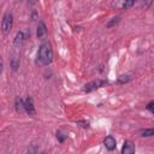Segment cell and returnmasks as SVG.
<instances>
[{"instance_id": "obj_1", "label": "cell", "mask_w": 154, "mask_h": 154, "mask_svg": "<svg viewBox=\"0 0 154 154\" xmlns=\"http://www.w3.org/2000/svg\"><path fill=\"white\" fill-rule=\"evenodd\" d=\"M53 60V49H52V46L46 42V43H42L38 52H37V61L41 64V65H49Z\"/></svg>"}, {"instance_id": "obj_2", "label": "cell", "mask_w": 154, "mask_h": 154, "mask_svg": "<svg viewBox=\"0 0 154 154\" xmlns=\"http://www.w3.org/2000/svg\"><path fill=\"white\" fill-rule=\"evenodd\" d=\"M13 25V16L11 12H6L2 17V22H1V30L4 34H8L12 29Z\"/></svg>"}, {"instance_id": "obj_3", "label": "cell", "mask_w": 154, "mask_h": 154, "mask_svg": "<svg viewBox=\"0 0 154 154\" xmlns=\"http://www.w3.org/2000/svg\"><path fill=\"white\" fill-rule=\"evenodd\" d=\"M105 84H106V82H105V81H101V79L91 81V82H89V83H87V84L84 85L83 90H84L85 93H90V91H93V90H96V89L101 88V87L105 85Z\"/></svg>"}, {"instance_id": "obj_4", "label": "cell", "mask_w": 154, "mask_h": 154, "mask_svg": "<svg viewBox=\"0 0 154 154\" xmlns=\"http://www.w3.org/2000/svg\"><path fill=\"white\" fill-rule=\"evenodd\" d=\"M24 111L29 114V116H35V107H34V102L31 97H28L24 101Z\"/></svg>"}, {"instance_id": "obj_5", "label": "cell", "mask_w": 154, "mask_h": 154, "mask_svg": "<svg viewBox=\"0 0 154 154\" xmlns=\"http://www.w3.org/2000/svg\"><path fill=\"white\" fill-rule=\"evenodd\" d=\"M103 144H105L107 150H114L117 147V142H116V138L113 136H107L103 140Z\"/></svg>"}, {"instance_id": "obj_6", "label": "cell", "mask_w": 154, "mask_h": 154, "mask_svg": "<svg viewBox=\"0 0 154 154\" xmlns=\"http://www.w3.org/2000/svg\"><path fill=\"white\" fill-rule=\"evenodd\" d=\"M135 153V144L131 141H125L122 148V154H134Z\"/></svg>"}, {"instance_id": "obj_7", "label": "cell", "mask_w": 154, "mask_h": 154, "mask_svg": "<svg viewBox=\"0 0 154 154\" xmlns=\"http://www.w3.org/2000/svg\"><path fill=\"white\" fill-rule=\"evenodd\" d=\"M47 34V28H46V24L43 22H40L38 25H37V31H36V35L38 38L43 37L45 35Z\"/></svg>"}, {"instance_id": "obj_8", "label": "cell", "mask_w": 154, "mask_h": 154, "mask_svg": "<svg viewBox=\"0 0 154 154\" xmlns=\"http://www.w3.org/2000/svg\"><path fill=\"white\" fill-rule=\"evenodd\" d=\"M24 40H25V37H24V34H23V31H18L17 32V35H16V37H14V47H20L22 46V43L24 42Z\"/></svg>"}, {"instance_id": "obj_9", "label": "cell", "mask_w": 154, "mask_h": 154, "mask_svg": "<svg viewBox=\"0 0 154 154\" xmlns=\"http://www.w3.org/2000/svg\"><path fill=\"white\" fill-rule=\"evenodd\" d=\"M14 108L18 113H22L24 112V101L20 99V97H17L16 101H14Z\"/></svg>"}, {"instance_id": "obj_10", "label": "cell", "mask_w": 154, "mask_h": 154, "mask_svg": "<svg viewBox=\"0 0 154 154\" xmlns=\"http://www.w3.org/2000/svg\"><path fill=\"white\" fill-rule=\"evenodd\" d=\"M11 67H12L13 71H17L18 70V67H19V59L17 57H13L11 59Z\"/></svg>"}, {"instance_id": "obj_11", "label": "cell", "mask_w": 154, "mask_h": 154, "mask_svg": "<svg viewBox=\"0 0 154 154\" xmlns=\"http://www.w3.org/2000/svg\"><path fill=\"white\" fill-rule=\"evenodd\" d=\"M154 135V129H144V130H142L141 131V136H146V137H148V136H153Z\"/></svg>"}, {"instance_id": "obj_12", "label": "cell", "mask_w": 154, "mask_h": 154, "mask_svg": "<svg viewBox=\"0 0 154 154\" xmlns=\"http://www.w3.org/2000/svg\"><path fill=\"white\" fill-rule=\"evenodd\" d=\"M66 137H67V135H65L63 131H57V140H58L60 143H63V142L66 140Z\"/></svg>"}, {"instance_id": "obj_13", "label": "cell", "mask_w": 154, "mask_h": 154, "mask_svg": "<svg viewBox=\"0 0 154 154\" xmlns=\"http://www.w3.org/2000/svg\"><path fill=\"white\" fill-rule=\"evenodd\" d=\"M119 22H120V17H114V18H112V20H109V22L107 23V26H108V28H112V26L117 25Z\"/></svg>"}, {"instance_id": "obj_14", "label": "cell", "mask_w": 154, "mask_h": 154, "mask_svg": "<svg viewBox=\"0 0 154 154\" xmlns=\"http://www.w3.org/2000/svg\"><path fill=\"white\" fill-rule=\"evenodd\" d=\"M129 81H130V77H129V76L122 75V76H119V77H118V83H119V84L126 83V82H129Z\"/></svg>"}, {"instance_id": "obj_15", "label": "cell", "mask_w": 154, "mask_h": 154, "mask_svg": "<svg viewBox=\"0 0 154 154\" xmlns=\"http://www.w3.org/2000/svg\"><path fill=\"white\" fill-rule=\"evenodd\" d=\"M37 147L35 146V144H31L30 147H29V149H28V152H26V154H37Z\"/></svg>"}, {"instance_id": "obj_16", "label": "cell", "mask_w": 154, "mask_h": 154, "mask_svg": "<svg viewBox=\"0 0 154 154\" xmlns=\"http://www.w3.org/2000/svg\"><path fill=\"white\" fill-rule=\"evenodd\" d=\"M78 125H81L82 128H84V129H87V128H89V122H87V120H78V122H76Z\"/></svg>"}, {"instance_id": "obj_17", "label": "cell", "mask_w": 154, "mask_h": 154, "mask_svg": "<svg viewBox=\"0 0 154 154\" xmlns=\"http://www.w3.org/2000/svg\"><path fill=\"white\" fill-rule=\"evenodd\" d=\"M147 109L152 113H154V101H150L148 105H147Z\"/></svg>"}, {"instance_id": "obj_18", "label": "cell", "mask_w": 154, "mask_h": 154, "mask_svg": "<svg viewBox=\"0 0 154 154\" xmlns=\"http://www.w3.org/2000/svg\"><path fill=\"white\" fill-rule=\"evenodd\" d=\"M134 4H135V1H125V2L123 4V8H129V7H131Z\"/></svg>"}, {"instance_id": "obj_19", "label": "cell", "mask_w": 154, "mask_h": 154, "mask_svg": "<svg viewBox=\"0 0 154 154\" xmlns=\"http://www.w3.org/2000/svg\"><path fill=\"white\" fill-rule=\"evenodd\" d=\"M2 70H4V61H2V58L0 57V75L2 73Z\"/></svg>"}]
</instances>
